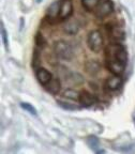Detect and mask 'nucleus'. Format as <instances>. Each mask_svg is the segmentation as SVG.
<instances>
[{
	"label": "nucleus",
	"mask_w": 135,
	"mask_h": 154,
	"mask_svg": "<svg viewBox=\"0 0 135 154\" xmlns=\"http://www.w3.org/2000/svg\"><path fill=\"white\" fill-rule=\"evenodd\" d=\"M78 102L80 103V105L84 107H90L96 103V97L94 95H92L91 93H89L88 91H82L80 95V100Z\"/></svg>",
	"instance_id": "obj_10"
},
{
	"label": "nucleus",
	"mask_w": 135,
	"mask_h": 154,
	"mask_svg": "<svg viewBox=\"0 0 135 154\" xmlns=\"http://www.w3.org/2000/svg\"><path fill=\"white\" fill-rule=\"evenodd\" d=\"M101 0H80L83 7L87 10V11H92L96 8V5H99Z\"/></svg>",
	"instance_id": "obj_16"
},
{
	"label": "nucleus",
	"mask_w": 135,
	"mask_h": 154,
	"mask_svg": "<svg viewBox=\"0 0 135 154\" xmlns=\"http://www.w3.org/2000/svg\"><path fill=\"white\" fill-rule=\"evenodd\" d=\"M106 88L111 91H116V90L120 89V87L122 86V78L120 75H115V76L109 77L108 79L106 80Z\"/></svg>",
	"instance_id": "obj_8"
},
{
	"label": "nucleus",
	"mask_w": 135,
	"mask_h": 154,
	"mask_svg": "<svg viewBox=\"0 0 135 154\" xmlns=\"http://www.w3.org/2000/svg\"><path fill=\"white\" fill-rule=\"evenodd\" d=\"M20 106H22V108L24 109V110L28 111V112L31 113L32 116H36V115H38V112H36V108H34V107L31 105V104L25 103V102H22V103H20Z\"/></svg>",
	"instance_id": "obj_18"
},
{
	"label": "nucleus",
	"mask_w": 135,
	"mask_h": 154,
	"mask_svg": "<svg viewBox=\"0 0 135 154\" xmlns=\"http://www.w3.org/2000/svg\"><path fill=\"white\" fill-rule=\"evenodd\" d=\"M87 44L89 46V48L94 53H99L103 48L104 42H103V36L102 33L98 30H93L89 33L88 38H87Z\"/></svg>",
	"instance_id": "obj_3"
},
{
	"label": "nucleus",
	"mask_w": 135,
	"mask_h": 154,
	"mask_svg": "<svg viewBox=\"0 0 135 154\" xmlns=\"http://www.w3.org/2000/svg\"><path fill=\"white\" fill-rule=\"evenodd\" d=\"M64 31L69 34H75L78 30H80V24L76 19H72L70 22H68L63 27Z\"/></svg>",
	"instance_id": "obj_14"
},
{
	"label": "nucleus",
	"mask_w": 135,
	"mask_h": 154,
	"mask_svg": "<svg viewBox=\"0 0 135 154\" xmlns=\"http://www.w3.org/2000/svg\"><path fill=\"white\" fill-rule=\"evenodd\" d=\"M62 95H63V97L71 100V101H78V100H80V92L76 91V90H74V89H67L63 91Z\"/></svg>",
	"instance_id": "obj_15"
},
{
	"label": "nucleus",
	"mask_w": 135,
	"mask_h": 154,
	"mask_svg": "<svg viewBox=\"0 0 135 154\" xmlns=\"http://www.w3.org/2000/svg\"><path fill=\"white\" fill-rule=\"evenodd\" d=\"M1 38H2V41H3V44H5V49H8V48H9V40H8L7 30H5V25H3L2 22H1Z\"/></svg>",
	"instance_id": "obj_19"
},
{
	"label": "nucleus",
	"mask_w": 135,
	"mask_h": 154,
	"mask_svg": "<svg viewBox=\"0 0 135 154\" xmlns=\"http://www.w3.org/2000/svg\"><path fill=\"white\" fill-rule=\"evenodd\" d=\"M44 87H45V89L47 90L49 93L55 95V94L59 93V91L61 90V82L58 78H53L51 82Z\"/></svg>",
	"instance_id": "obj_11"
},
{
	"label": "nucleus",
	"mask_w": 135,
	"mask_h": 154,
	"mask_svg": "<svg viewBox=\"0 0 135 154\" xmlns=\"http://www.w3.org/2000/svg\"><path fill=\"white\" fill-rule=\"evenodd\" d=\"M85 69H86V71L89 73V74L94 75L100 72V70H101V64L96 60H89V61H87L86 64H85Z\"/></svg>",
	"instance_id": "obj_13"
},
{
	"label": "nucleus",
	"mask_w": 135,
	"mask_h": 154,
	"mask_svg": "<svg viewBox=\"0 0 135 154\" xmlns=\"http://www.w3.org/2000/svg\"><path fill=\"white\" fill-rule=\"evenodd\" d=\"M88 144L90 146V148L93 150H98V148H99V139L96 137H94V136H90L89 138H88Z\"/></svg>",
	"instance_id": "obj_20"
},
{
	"label": "nucleus",
	"mask_w": 135,
	"mask_h": 154,
	"mask_svg": "<svg viewBox=\"0 0 135 154\" xmlns=\"http://www.w3.org/2000/svg\"><path fill=\"white\" fill-rule=\"evenodd\" d=\"M73 13V5L72 0H62L60 7V13H59V19L64 20L68 19Z\"/></svg>",
	"instance_id": "obj_5"
},
{
	"label": "nucleus",
	"mask_w": 135,
	"mask_h": 154,
	"mask_svg": "<svg viewBox=\"0 0 135 154\" xmlns=\"http://www.w3.org/2000/svg\"><path fill=\"white\" fill-rule=\"evenodd\" d=\"M109 35L111 38L114 40V42H120L124 38V31L120 27H115L113 26L111 29H109Z\"/></svg>",
	"instance_id": "obj_12"
},
{
	"label": "nucleus",
	"mask_w": 135,
	"mask_h": 154,
	"mask_svg": "<svg viewBox=\"0 0 135 154\" xmlns=\"http://www.w3.org/2000/svg\"><path fill=\"white\" fill-rule=\"evenodd\" d=\"M60 7H61L60 1H55V2L52 3V5L48 7L47 12H46V17H47V19L55 20L56 18H59Z\"/></svg>",
	"instance_id": "obj_7"
},
{
	"label": "nucleus",
	"mask_w": 135,
	"mask_h": 154,
	"mask_svg": "<svg viewBox=\"0 0 135 154\" xmlns=\"http://www.w3.org/2000/svg\"><path fill=\"white\" fill-rule=\"evenodd\" d=\"M96 153H104V152H105V151H104V150H99V151H98V150H96Z\"/></svg>",
	"instance_id": "obj_22"
},
{
	"label": "nucleus",
	"mask_w": 135,
	"mask_h": 154,
	"mask_svg": "<svg viewBox=\"0 0 135 154\" xmlns=\"http://www.w3.org/2000/svg\"><path fill=\"white\" fill-rule=\"evenodd\" d=\"M105 55H106V59L117 60L119 62L127 65L128 54H127L125 49L123 48V46L120 45L118 42H114L113 44L107 46L105 49Z\"/></svg>",
	"instance_id": "obj_1"
},
{
	"label": "nucleus",
	"mask_w": 135,
	"mask_h": 154,
	"mask_svg": "<svg viewBox=\"0 0 135 154\" xmlns=\"http://www.w3.org/2000/svg\"><path fill=\"white\" fill-rule=\"evenodd\" d=\"M36 78H38L39 82L43 86H46L48 82L53 79V75L49 71H47L46 69H38L36 71Z\"/></svg>",
	"instance_id": "obj_9"
},
{
	"label": "nucleus",
	"mask_w": 135,
	"mask_h": 154,
	"mask_svg": "<svg viewBox=\"0 0 135 154\" xmlns=\"http://www.w3.org/2000/svg\"><path fill=\"white\" fill-rule=\"evenodd\" d=\"M34 41H36V46H39V47H45L46 46V40L45 38H44L43 35H42L40 32H38V33L36 34V36H34Z\"/></svg>",
	"instance_id": "obj_17"
},
{
	"label": "nucleus",
	"mask_w": 135,
	"mask_h": 154,
	"mask_svg": "<svg viewBox=\"0 0 135 154\" xmlns=\"http://www.w3.org/2000/svg\"><path fill=\"white\" fill-rule=\"evenodd\" d=\"M114 12V3L111 2V0H101L100 3L96 5L94 9V14L99 18H103V17L108 16L109 14Z\"/></svg>",
	"instance_id": "obj_4"
},
{
	"label": "nucleus",
	"mask_w": 135,
	"mask_h": 154,
	"mask_svg": "<svg viewBox=\"0 0 135 154\" xmlns=\"http://www.w3.org/2000/svg\"><path fill=\"white\" fill-rule=\"evenodd\" d=\"M59 105L61 107L65 109H69V110H74V109H77L78 108V106H75V105H72V104H69V103H64V102H58Z\"/></svg>",
	"instance_id": "obj_21"
},
{
	"label": "nucleus",
	"mask_w": 135,
	"mask_h": 154,
	"mask_svg": "<svg viewBox=\"0 0 135 154\" xmlns=\"http://www.w3.org/2000/svg\"><path fill=\"white\" fill-rule=\"evenodd\" d=\"M106 66L114 75H121L125 69V64L113 59H106Z\"/></svg>",
	"instance_id": "obj_6"
},
{
	"label": "nucleus",
	"mask_w": 135,
	"mask_h": 154,
	"mask_svg": "<svg viewBox=\"0 0 135 154\" xmlns=\"http://www.w3.org/2000/svg\"><path fill=\"white\" fill-rule=\"evenodd\" d=\"M54 51H55V55L62 60H71L73 57L72 46L67 41L56 42L54 46Z\"/></svg>",
	"instance_id": "obj_2"
}]
</instances>
